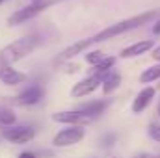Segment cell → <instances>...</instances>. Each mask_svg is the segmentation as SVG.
I'll use <instances>...</instances> for the list:
<instances>
[{
    "instance_id": "1",
    "label": "cell",
    "mask_w": 160,
    "mask_h": 158,
    "mask_svg": "<svg viewBox=\"0 0 160 158\" xmlns=\"http://www.w3.org/2000/svg\"><path fill=\"white\" fill-rule=\"evenodd\" d=\"M157 17H158V11H157V9H151V11H143V13H140V15L128 17V19H125V21H119V22H116V24H110L108 28L101 30L99 34H95V36L91 37V39H93V45H95V43H102V41H106V39H114V37H118L121 34H127V32H130V30H136V28H140V26H143V24L155 21Z\"/></svg>"
},
{
    "instance_id": "2",
    "label": "cell",
    "mask_w": 160,
    "mask_h": 158,
    "mask_svg": "<svg viewBox=\"0 0 160 158\" xmlns=\"http://www.w3.org/2000/svg\"><path fill=\"white\" fill-rule=\"evenodd\" d=\"M39 45V39L36 36H26L21 39H15L13 43L6 45L0 50V65H13L17 62H21L22 58H26L28 54H32Z\"/></svg>"
},
{
    "instance_id": "3",
    "label": "cell",
    "mask_w": 160,
    "mask_h": 158,
    "mask_svg": "<svg viewBox=\"0 0 160 158\" xmlns=\"http://www.w3.org/2000/svg\"><path fill=\"white\" fill-rule=\"evenodd\" d=\"M56 2H60V0H38V2H32V4H28V6H24V7L13 11V13L8 17V24H9V26L24 24L26 21L38 17L39 13H43L47 7H50V6L56 4Z\"/></svg>"
},
{
    "instance_id": "4",
    "label": "cell",
    "mask_w": 160,
    "mask_h": 158,
    "mask_svg": "<svg viewBox=\"0 0 160 158\" xmlns=\"http://www.w3.org/2000/svg\"><path fill=\"white\" fill-rule=\"evenodd\" d=\"M84 136H86L84 126H80V125H67L65 128H62L52 138V143L56 147H71V145L80 143L84 140Z\"/></svg>"
},
{
    "instance_id": "5",
    "label": "cell",
    "mask_w": 160,
    "mask_h": 158,
    "mask_svg": "<svg viewBox=\"0 0 160 158\" xmlns=\"http://www.w3.org/2000/svg\"><path fill=\"white\" fill-rule=\"evenodd\" d=\"M34 136H36V130L32 126H22V125H19V126L13 125V126H8L2 130V138L15 145H24V143L32 141Z\"/></svg>"
},
{
    "instance_id": "6",
    "label": "cell",
    "mask_w": 160,
    "mask_h": 158,
    "mask_svg": "<svg viewBox=\"0 0 160 158\" xmlns=\"http://www.w3.org/2000/svg\"><path fill=\"white\" fill-rule=\"evenodd\" d=\"M43 97H45V89L41 87L39 84H32L26 89H22L13 101L19 106H34V104H38V102L43 101Z\"/></svg>"
},
{
    "instance_id": "7",
    "label": "cell",
    "mask_w": 160,
    "mask_h": 158,
    "mask_svg": "<svg viewBox=\"0 0 160 158\" xmlns=\"http://www.w3.org/2000/svg\"><path fill=\"white\" fill-rule=\"evenodd\" d=\"M99 86H102V78L97 77V75H91V77L80 80V82H77V84L73 86V89H71V97H75V99L88 97V95H91Z\"/></svg>"
},
{
    "instance_id": "8",
    "label": "cell",
    "mask_w": 160,
    "mask_h": 158,
    "mask_svg": "<svg viewBox=\"0 0 160 158\" xmlns=\"http://www.w3.org/2000/svg\"><path fill=\"white\" fill-rule=\"evenodd\" d=\"M52 121L62 123V125H80V126H84V125H88L91 119L88 117V116H84L80 110H65V112H56V114H52Z\"/></svg>"
},
{
    "instance_id": "9",
    "label": "cell",
    "mask_w": 160,
    "mask_h": 158,
    "mask_svg": "<svg viewBox=\"0 0 160 158\" xmlns=\"http://www.w3.org/2000/svg\"><path fill=\"white\" fill-rule=\"evenodd\" d=\"M93 45V39L91 37H88V39H80L77 43H73L71 47H67L65 50H62L58 56H56V60H54V63H65V62H69V60H73L77 54H82L86 48H89Z\"/></svg>"
},
{
    "instance_id": "10",
    "label": "cell",
    "mask_w": 160,
    "mask_h": 158,
    "mask_svg": "<svg viewBox=\"0 0 160 158\" xmlns=\"http://www.w3.org/2000/svg\"><path fill=\"white\" fill-rule=\"evenodd\" d=\"M0 82L6 86H19L26 82V75L13 69V65H0Z\"/></svg>"
},
{
    "instance_id": "11",
    "label": "cell",
    "mask_w": 160,
    "mask_h": 158,
    "mask_svg": "<svg viewBox=\"0 0 160 158\" xmlns=\"http://www.w3.org/2000/svg\"><path fill=\"white\" fill-rule=\"evenodd\" d=\"M155 47V41L153 39H145V41H138V43H132L130 47L123 48L121 50V58L123 60H128V58H136V56H142L145 52H149L151 48Z\"/></svg>"
},
{
    "instance_id": "12",
    "label": "cell",
    "mask_w": 160,
    "mask_h": 158,
    "mask_svg": "<svg viewBox=\"0 0 160 158\" xmlns=\"http://www.w3.org/2000/svg\"><path fill=\"white\" fill-rule=\"evenodd\" d=\"M155 87H143L138 95H136V99L132 101V112L134 114H142L151 102H153V99H155Z\"/></svg>"
},
{
    "instance_id": "13",
    "label": "cell",
    "mask_w": 160,
    "mask_h": 158,
    "mask_svg": "<svg viewBox=\"0 0 160 158\" xmlns=\"http://www.w3.org/2000/svg\"><path fill=\"white\" fill-rule=\"evenodd\" d=\"M106 106H108V101H91L88 104H82L78 110L84 116H88L89 119H95L106 110Z\"/></svg>"
},
{
    "instance_id": "14",
    "label": "cell",
    "mask_w": 160,
    "mask_h": 158,
    "mask_svg": "<svg viewBox=\"0 0 160 158\" xmlns=\"http://www.w3.org/2000/svg\"><path fill=\"white\" fill-rule=\"evenodd\" d=\"M116 62H118V58H116V56H104V60H102V62H99V63L93 67V69H95V73H93V75H97V77H101V78L104 80V78H106V75L114 69Z\"/></svg>"
},
{
    "instance_id": "15",
    "label": "cell",
    "mask_w": 160,
    "mask_h": 158,
    "mask_svg": "<svg viewBox=\"0 0 160 158\" xmlns=\"http://www.w3.org/2000/svg\"><path fill=\"white\" fill-rule=\"evenodd\" d=\"M119 86H121V75L110 71V73L106 75V78L102 80V93H104V95H112Z\"/></svg>"
},
{
    "instance_id": "16",
    "label": "cell",
    "mask_w": 160,
    "mask_h": 158,
    "mask_svg": "<svg viewBox=\"0 0 160 158\" xmlns=\"http://www.w3.org/2000/svg\"><path fill=\"white\" fill-rule=\"evenodd\" d=\"M160 78V63L158 65H153V67H147L142 75H140V82L142 84H149V82H155Z\"/></svg>"
},
{
    "instance_id": "17",
    "label": "cell",
    "mask_w": 160,
    "mask_h": 158,
    "mask_svg": "<svg viewBox=\"0 0 160 158\" xmlns=\"http://www.w3.org/2000/svg\"><path fill=\"white\" fill-rule=\"evenodd\" d=\"M15 121H17V116H15V112H13L11 108L0 106V125H4V126H13Z\"/></svg>"
},
{
    "instance_id": "18",
    "label": "cell",
    "mask_w": 160,
    "mask_h": 158,
    "mask_svg": "<svg viewBox=\"0 0 160 158\" xmlns=\"http://www.w3.org/2000/svg\"><path fill=\"white\" fill-rule=\"evenodd\" d=\"M102 60H104V54H102L101 50H93V52H88V54H86V62H88L89 65H93V67H95L99 62H102Z\"/></svg>"
},
{
    "instance_id": "19",
    "label": "cell",
    "mask_w": 160,
    "mask_h": 158,
    "mask_svg": "<svg viewBox=\"0 0 160 158\" xmlns=\"http://www.w3.org/2000/svg\"><path fill=\"white\" fill-rule=\"evenodd\" d=\"M147 132H149V136H151L155 141H158V143H160V125L151 123V125H149V128H147Z\"/></svg>"
},
{
    "instance_id": "20",
    "label": "cell",
    "mask_w": 160,
    "mask_h": 158,
    "mask_svg": "<svg viewBox=\"0 0 160 158\" xmlns=\"http://www.w3.org/2000/svg\"><path fill=\"white\" fill-rule=\"evenodd\" d=\"M19 158H38L36 156V153H32V151H24V153H21Z\"/></svg>"
},
{
    "instance_id": "21",
    "label": "cell",
    "mask_w": 160,
    "mask_h": 158,
    "mask_svg": "<svg viewBox=\"0 0 160 158\" xmlns=\"http://www.w3.org/2000/svg\"><path fill=\"white\" fill-rule=\"evenodd\" d=\"M151 56H153V58H155L157 62H160V45H158V47H155V48H153V54H151Z\"/></svg>"
},
{
    "instance_id": "22",
    "label": "cell",
    "mask_w": 160,
    "mask_h": 158,
    "mask_svg": "<svg viewBox=\"0 0 160 158\" xmlns=\"http://www.w3.org/2000/svg\"><path fill=\"white\" fill-rule=\"evenodd\" d=\"M134 158H160V155H149V153H142V155H136Z\"/></svg>"
},
{
    "instance_id": "23",
    "label": "cell",
    "mask_w": 160,
    "mask_h": 158,
    "mask_svg": "<svg viewBox=\"0 0 160 158\" xmlns=\"http://www.w3.org/2000/svg\"><path fill=\"white\" fill-rule=\"evenodd\" d=\"M153 34H155V36H160V21L155 22V26H153Z\"/></svg>"
},
{
    "instance_id": "24",
    "label": "cell",
    "mask_w": 160,
    "mask_h": 158,
    "mask_svg": "<svg viewBox=\"0 0 160 158\" xmlns=\"http://www.w3.org/2000/svg\"><path fill=\"white\" fill-rule=\"evenodd\" d=\"M114 140H116V136H106V138H104V145H112Z\"/></svg>"
},
{
    "instance_id": "25",
    "label": "cell",
    "mask_w": 160,
    "mask_h": 158,
    "mask_svg": "<svg viewBox=\"0 0 160 158\" xmlns=\"http://www.w3.org/2000/svg\"><path fill=\"white\" fill-rule=\"evenodd\" d=\"M157 112H158V117H160V102H158V108H157Z\"/></svg>"
},
{
    "instance_id": "26",
    "label": "cell",
    "mask_w": 160,
    "mask_h": 158,
    "mask_svg": "<svg viewBox=\"0 0 160 158\" xmlns=\"http://www.w3.org/2000/svg\"><path fill=\"white\" fill-rule=\"evenodd\" d=\"M0 4H4V0H0Z\"/></svg>"
},
{
    "instance_id": "27",
    "label": "cell",
    "mask_w": 160,
    "mask_h": 158,
    "mask_svg": "<svg viewBox=\"0 0 160 158\" xmlns=\"http://www.w3.org/2000/svg\"><path fill=\"white\" fill-rule=\"evenodd\" d=\"M32 2H38V0H32Z\"/></svg>"
}]
</instances>
